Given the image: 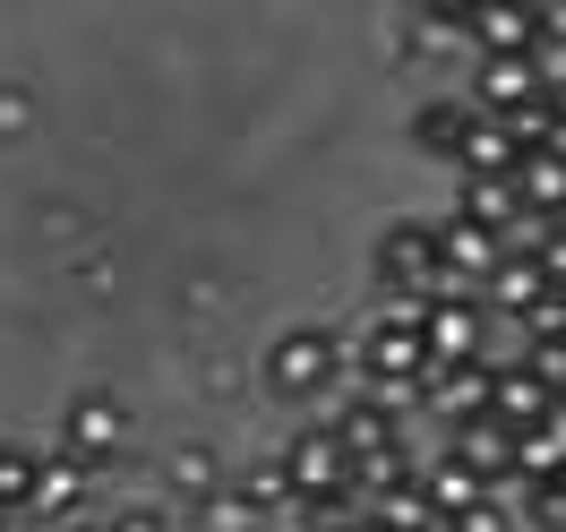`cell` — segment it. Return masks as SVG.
Segmentation results:
<instances>
[{"label":"cell","instance_id":"23","mask_svg":"<svg viewBox=\"0 0 566 532\" xmlns=\"http://www.w3.org/2000/svg\"><path fill=\"white\" fill-rule=\"evenodd\" d=\"M455 532H524V507H515L506 490H490L481 507H463V515H455Z\"/></svg>","mask_w":566,"mask_h":532},{"label":"cell","instance_id":"26","mask_svg":"<svg viewBox=\"0 0 566 532\" xmlns=\"http://www.w3.org/2000/svg\"><path fill=\"white\" fill-rule=\"evenodd\" d=\"M61 532H104V524H61Z\"/></svg>","mask_w":566,"mask_h":532},{"label":"cell","instance_id":"4","mask_svg":"<svg viewBox=\"0 0 566 532\" xmlns=\"http://www.w3.org/2000/svg\"><path fill=\"white\" fill-rule=\"evenodd\" d=\"M344 369H353V344H344L335 326H292L283 344H266V387H275V395H301V404L335 395Z\"/></svg>","mask_w":566,"mask_h":532},{"label":"cell","instance_id":"1","mask_svg":"<svg viewBox=\"0 0 566 532\" xmlns=\"http://www.w3.org/2000/svg\"><path fill=\"white\" fill-rule=\"evenodd\" d=\"M421 378H429L421 301H378V319L353 335V387L387 395V404H403V413H421Z\"/></svg>","mask_w":566,"mask_h":532},{"label":"cell","instance_id":"24","mask_svg":"<svg viewBox=\"0 0 566 532\" xmlns=\"http://www.w3.org/2000/svg\"><path fill=\"white\" fill-rule=\"evenodd\" d=\"M524 369H532V378H541V387H549V395L566 404V335H549V344H532V353H524Z\"/></svg>","mask_w":566,"mask_h":532},{"label":"cell","instance_id":"18","mask_svg":"<svg viewBox=\"0 0 566 532\" xmlns=\"http://www.w3.org/2000/svg\"><path fill=\"white\" fill-rule=\"evenodd\" d=\"M86 472L95 463H77V456H52L43 463V498H35V524H77V507H86Z\"/></svg>","mask_w":566,"mask_h":532},{"label":"cell","instance_id":"8","mask_svg":"<svg viewBox=\"0 0 566 532\" xmlns=\"http://www.w3.org/2000/svg\"><path fill=\"white\" fill-rule=\"evenodd\" d=\"M326 429L353 447V463H378V456H403L412 438H403V404H387V395H369V387H353L335 413H326Z\"/></svg>","mask_w":566,"mask_h":532},{"label":"cell","instance_id":"25","mask_svg":"<svg viewBox=\"0 0 566 532\" xmlns=\"http://www.w3.org/2000/svg\"><path fill=\"white\" fill-rule=\"evenodd\" d=\"M104 532H180V524L164 515V507H129V515H112Z\"/></svg>","mask_w":566,"mask_h":532},{"label":"cell","instance_id":"16","mask_svg":"<svg viewBox=\"0 0 566 532\" xmlns=\"http://www.w3.org/2000/svg\"><path fill=\"white\" fill-rule=\"evenodd\" d=\"M524 155L532 146L506 129V121H481V138L463 146V164H455V180H515L524 173Z\"/></svg>","mask_w":566,"mask_h":532},{"label":"cell","instance_id":"12","mask_svg":"<svg viewBox=\"0 0 566 532\" xmlns=\"http://www.w3.org/2000/svg\"><path fill=\"white\" fill-rule=\"evenodd\" d=\"M463 95L490 112V121H515V112H532L549 86H541L532 61H472V86H463Z\"/></svg>","mask_w":566,"mask_h":532},{"label":"cell","instance_id":"13","mask_svg":"<svg viewBox=\"0 0 566 532\" xmlns=\"http://www.w3.org/2000/svg\"><path fill=\"white\" fill-rule=\"evenodd\" d=\"M129 447V413L112 404V395H86V404H70V429H61V456L77 463H104Z\"/></svg>","mask_w":566,"mask_h":532},{"label":"cell","instance_id":"20","mask_svg":"<svg viewBox=\"0 0 566 532\" xmlns=\"http://www.w3.org/2000/svg\"><path fill=\"white\" fill-rule=\"evenodd\" d=\"M43 463L35 447H0V515L18 524V515H35V498H43Z\"/></svg>","mask_w":566,"mask_h":532},{"label":"cell","instance_id":"6","mask_svg":"<svg viewBox=\"0 0 566 532\" xmlns=\"http://www.w3.org/2000/svg\"><path fill=\"white\" fill-rule=\"evenodd\" d=\"M438 258H447V284L438 292H490V275L515 258L506 249V232H490V223H472V215H438Z\"/></svg>","mask_w":566,"mask_h":532},{"label":"cell","instance_id":"11","mask_svg":"<svg viewBox=\"0 0 566 532\" xmlns=\"http://www.w3.org/2000/svg\"><path fill=\"white\" fill-rule=\"evenodd\" d=\"M532 43H541V9L532 0L472 9V61H532Z\"/></svg>","mask_w":566,"mask_h":532},{"label":"cell","instance_id":"7","mask_svg":"<svg viewBox=\"0 0 566 532\" xmlns=\"http://www.w3.org/2000/svg\"><path fill=\"white\" fill-rule=\"evenodd\" d=\"M490 404H497V361H429L421 413H438L447 429H463V421H490Z\"/></svg>","mask_w":566,"mask_h":532},{"label":"cell","instance_id":"15","mask_svg":"<svg viewBox=\"0 0 566 532\" xmlns=\"http://www.w3.org/2000/svg\"><path fill=\"white\" fill-rule=\"evenodd\" d=\"M232 490H241V507L258 515V524H292V472H283V456H266V463H241L232 472Z\"/></svg>","mask_w":566,"mask_h":532},{"label":"cell","instance_id":"3","mask_svg":"<svg viewBox=\"0 0 566 532\" xmlns=\"http://www.w3.org/2000/svg\"><path fill=\"white\" fill-rule=\"evenodd\" d=\"M369 275H378V292H387V301H429V292L447 284V258H438V215H403V223H387V232H378V249H369Z\"/></svg>","mask_w":566,"mask_h":532},{"label":"cell","instance_id":"5","mask_svg":"<svg viewBox=\"0 0 566 532\" xmlns=\"http://www.w3.org/2000/svg\"><path fill=\"white\" fill-rule=\"evenodd\" d=\"M421 335H429V361H490L497 353V310L481 292H429Z\"/></svg>","mask_w":566,"mask_h":532},{"label":"cell","instance_id":"10","mask_svg":"<svg viewBox=\"0 0 566 532\" xmlns=\"http://www.w3.org/2000/svg\"><path fill=\"white\" fill-rule=\"evenodd\" d=\"M481 121H490V112L472 104V95H429V104L412 112V146H421L429 164H463V146L481 138Z\"/></svg>","mask_w":566,"mask_h":532},{"label":"cell","instance_id":"27","mask_svg":"<svg viewBox=\"0 0 566 532\" xmlns=\"http://www.w3.org/2000/svg\"><path fill=\"white\" fill-rule=\"evenodd\" d=\"M0 532H9V515H0Z\"/></svg>","mask_w":566,"mask_h":532},{"label":"cell","instance_id":"21","mask_svg":"<svg viewBox=\"0 0 566 532\" xmlns=\"http://www.w3.org/2000/svg\"><path fill=\"white\" fill-rule=\"evenodd\" d=\"M429 507H438V515H447V524H455L463 507H481V498H490V481H481V472H472V463H455V456H429Z\"/></svg>","mask_w":566,"mask_h":532},{"label":"cell","instance_id":"9","mask_svg":"<svg viewBox=\"0 0 566 532\" xmlns=\"http://www.w3.org/2000/svg\"><path fill=\"white\" fill-rule=\"evenodd\" d=\"M447 456L472 463V472H481L490 490H506V498L524 490V438H515L506 421H463V429H447Z\"/></svg>","mask_w":566,"mask_h":532},{"label":"cell","instance_id":"22","mask_svg":"<svg viewBox=\"0 0 566 532\" xmlns=\"http://www.w3.org/2000/svg\"><path fill=\"white\" fill-rule=\"evenodd\" d=\"M172 490L189 498V507H207V498L223 490V472H214V456H207V447H180V456H172Z\"/></svg>","mask_w":566,"mask_h":532},{"label":"cell","instance_id":"2","mask_svg":"<svg viewBox=\"0 0 566 532\" xmlns=\"http://www.w3.org/2000/svg\"><path fill=\"white\" fill-rule=\"evenodd\" d=\"M283 472H292V498H301L292 515H326V507H353L360 498V463L326 421H310L292 447H283Z\"/></svg>","mask_w":566,"mask_h":532},{"label":"cell","instance_id":"14","mask_svg":"<svg viewBox=\"0 0 566 532\" xmlns=\"http://www.w3.org/2000/svg\"><path fill=\"white\" fill-rule=\"evenodd\" d=\"M549 413H558V395L541 387L524 361H506V369H497V404H490V421H506L515 438H532V429L549 421Z\"/></svg>","mask_w":566,"mask_h":532},{"label":"cell","instance_id":"17","mask_svg":"<svg viewBox=\"0 0 566 532\" xmlns=\"http://www.w3.org/2000/svg\"><path fill=\"white\" fill-rule=\"evenodd\" d=\"M515 189H524V215L566 223V155H558V146H532L524 173H515Z\"/></svg>","mask_w":566,"mask_h":532},{"label":"cell","instance_id":"19","mask_svg":"<svg viewBox=\"0 0 566 532\" xmlns=\"http://www.w3.org/2000/svg\"><path fill=\"white\" fill-rule=\"evenodd\" d=\"M455 215L490 223V232H515L524 223V189L515 180H455Z\"/></svg>","mask_w":566,"mask_h":532}]
</instances>
